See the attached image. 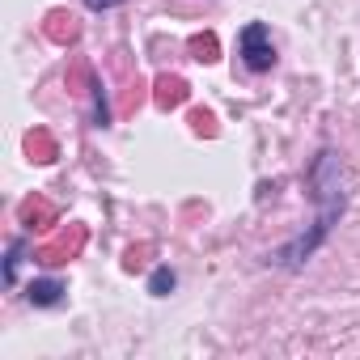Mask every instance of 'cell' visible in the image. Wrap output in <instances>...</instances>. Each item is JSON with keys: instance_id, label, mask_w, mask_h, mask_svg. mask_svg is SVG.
I'll return each mask as SVG.
<instances>
[{"instance_id": "1", "label": "cell", "mask_w": 360, "mask_h": 360, "mask_svg": "<svg viewBox=\"0 0 360 360\" xmlns=\"http://www.w3.org/2000/svg\"><path fill=\"white\" fill-rule=\"evenodd\" d=\"M309 195L318 200V221H314V229L309 233H301V238H292L288 246H280L276 255H271V263L276 267H301L322 242H326V233H330V225L343 217V208H347V195H343V165H339V157L330 153V148H322L318 157H314V165H309Z\"/></svg>"}, {"instance_id": "2", "label": "cell", "mask_w": 360, "mask_h": 360, "mask_svg": "<svg viewBox=\"0 0 360 360\" xmlns=\"http://www.w3.org/2000/svg\"><path fill=\"white\" fill-rule=\"evenodd\" d=\"M238 56L250 72H271L276 68V43L271 30L263 22H246V30L238 34Z\"/></svg>"}, {"instance_id": "3", "label": "cell", "mask_w": 360, "mask_h": 360, "mask_svg": "<svg viewBox=\"0 0 360 360\" xmlns=\"http://www.w3.org/2000/svg\"><path fill=\"white\" fill-rule=\"evenodd\" d=\"M64 284L60 280H34L30 288H26V301L30 305H39V309H56V305H64Z\"/></svg>"}, {"instance_id": "4", "label": "cell", "mask_w": 360, "mask_h": 360, "mask_svg": "<svg viewBox=\"0 0 360 360\" xmlns=\"http://www.w3.org/2000/svg\"><path fill=\"white\" fill-rule=\"evenodd\" d=\"M169 288H174V271H169V267H157V271L148 276V292H153V297H165Z\"/></svg>"}, {"instance_id": "5", "label": "cell", "mask_w": 360, "mask_h": 360, "mask_svg": "<svg viewBox=\"0 0 360 360\" xmlns=\"http://www.w3.org/2000/svg\"><path fill=\"white\" fill-rule=\"evenodd\" d=\"M22 250H26V242L18 238V242L9 246V259H5V284H18V263H22Z\"/></svg>"}, {"instance_id": "6", "label": "cell", "mask_w": 360, "mask_h": 360, "mask_svg": "<svg viewBox=\"0 0 360 360\" xmlns=\"http://www.w3.org/2000/svg\"><path fill=\"white\" fill-rule=\"evenodd\" d=\"M123 0H85V9H94V13H102V9H119Z\"/></svg>"}, {"instance_id": "7", "label": "cell", "mask_w": 360, "mask_h": 360, "mask_svg": "<svg viewBox=\"0 0 360 360\" xmlns=\"http://www.w3.org/2000/svg\"><path fill=\"white\" fill-rule=\"evenodd\" d=\"M191 47H195V51H208V60H217V56H212V51H217V43H212V39H195Z\"/></svg>"}]
</instances>
